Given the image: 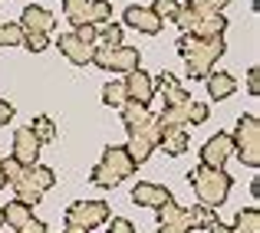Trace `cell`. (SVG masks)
I'll return each mask as SVG.
<instances>
[{"label":"cell","instance_id":"cell-1","mask_svg":"<svg viewBox=\"0 0 260 233\" xmlns=\"http://www.w3.org/2000/svg\"><path fill=\"white\" fill-rule=\"evenodd\" d=\"M178 53L184 56V69L191 79H204L211 69H217V59L224 56V40H198L191 33H181L178 40Z\"/></svg>","mask_w":260,"mask_h":233},{"label":"cell","instance_id":"cell-2","mask_svg":"<svg viewBox=\"0 0 260 233\" xmlns=\"http://www.w3.org/2000/svg\"><path fill=\"white\" fill-rule=\"evenodd\" d=\"M191 187H194V194L201 197L198 204H208V207H221L224 201H228L231 187H234V181H231L228 171H214V168H204V164H198L194 171L188 174Z\"/></svg>","mask_w":260,"mask_h":233},{"label":"cell","instance_id":"cell-3","mask_svg":"<svg viewBox=\"0 0 260 233\" xmlns=\"http://www.w3.org/2000/svg\"><path fill=\"white\" fill-rule=\"evenodd\" d=\"M175 23L181 26V33H191V36H198V40H217V36H224V30H228V17H224L221 10L198 13L191 4L178 7Z\"/></svg>","mask_w":260,"mask_h":233},{"label":"cell","instance_id":"cell-4","mask_svg":"<svg viewBox=\"0 0 260 233\" xmlns=\"http://www.w3.org/2000/svg\"><path fill=\"white\" fill-rule=\"evenodd\" d=\"M231 145H234V154L241 158L247 168H260V119L254 112H244L241 119H237Z\"/></svg>","mask_w":260,"mask_h":233},{"label":"cell","instance_id":"cell-5","mask_svg":"<svg viewBox=\"0 0 260 233\" xmlns=\"http://www.w3.org/2000/svg\"><path fill=\"white\" fill-rule=\"evenodd\" d=\"M53 184H56L53 168H46V164H30V168H23L20 181H13V194H17V201H23V204L33 207V204L43 201V190H50Z\"/></svg>","mask_w":260,"mask_h":233},{"label":"cell","instance_id":"cell-6","mask_svg":"<svg viewBox=\"0 0 260 233\" xmlns=\"http://www.w3.org/2000/svg\"><path fill=\"white\" fill-rule=\"evenodd\" d=\"M92 63L99 66V69H106V72H132V69H139L142 66V56H139V50L135 46H99L95 43V50H92Z\"/></svg>","mask_w":260,"mask_h":233},{"label":"cell","instance_id":"cell-7","mask_svg":"<svg viewBox=\"0 0 260 233\" xmlns=\"http://www.w3.org/2000/svg\"><path fill=\"white\" fill-rule=\"evenodd\" d=\"M109 220V204L106 201H76L66 207V227L73 230H95Z\"/></svg>","mask_w":260,"mask_h":233},{"label":"cell","instance_id":"cell-8","mask_svg":"<svg viewBox=\"0 0 260 233\" xmlns=\"http://www.w3.org/2000/svg\"><path fill=\"white\" fill-rule=\"evenodd\" d=\"M158 141H161V125H158V119H152L142 128H128V145L125 148H128L135 164H145L152 158V151L158 148Z\"/></svg>","mask_w":260,"mask_h":233},{"label":"cell","instance_id":"cell-9","mask_svg":"<svg viewBox=\"0 0 260 233\" xmlns=\"http://www.w3.org/2000/svg\"><path fill=\"white\" fill-rule=\"evenodd\" d=\"M231 154H234V145H231V135H228V132L211 135V138L201 145V164H204V168L221 171L224 164H228V158H231Z\"/></svg>","mask_w":260,"mask_h":233},{"label":"cell","instance_id":"cell-10","mask_svg":"<svg viewBox=\"0 0 260 233\" xmlns=\"http://www.w3.org/2000/svg\"><path fill=\"white\" fill-rule=\"evenodd\" d=\"M99 168H106L109 174H115L119 181H125V177H132L135 171H139V164L132 161V154H128L125 145H109L106 151H102Z\"/></svg>","mask_w":260,"mask_h":233},{"label":"cell","instance_id":"cell-11","mask_svg":"<svg viewBox=\"0 0 260 233\" xmlns=\"http://www.w3.org/2000/svg\"><path fill=\"white\" fill-rule=\"evenodd\" d=\"M40 138L33 135V128L30 125H23V128H17L13 132V154L10 158H17L23 168H30V164H37V158H40Z\"/></svg>","mask_w":260,"mask_h":233},{"label":"cell","instance_id":"cell-12","mask_svg":"<svg viewBox=\"0 0 260 233\" xmlns=\"http://www.w3.org/2000/svg\"><path fill=\"white\" fill-rule=\"evenodd\" d=\"M122 89H125V99L142 102V105H148V102H152V95H155L152 76H148L142 66H139V69H132V72H125V82H122Z\"/></svg>","mask_w":260,"mask_h":233},{"label":"cell","instance_id":"cell-13","mask_svg":"<svg viewBox=\"0 0 260 233\" xmlns=\"http://www.w3.org/2000/svg\"><path fill=\"white\" fill-rule=\"evenodd\" d=\"M122 23L132 26V30H139V33H148V36L161 33V20L152 13V7H139V4L125 7V13H122Z\"/></svg>","mask_w":260,"mask_h":233},{"label":"cell","instance_id":"cell-14","mask_svg":"<svg viewBox=\"0 0 260 233\" xmlns=\"http://www.w3.org/2000/svg\"><path fill=\"white\" fill-rule=\"evenodd\" d=\"M56 46H59V53H63L73 66H89V63H92V50H95V46L83 43V40L73 36V33H59Z\"/></svg>","mask_w":260,"mask_h":233},{"label":"cell","instance_id":"cell-15","mask_svg":"<svg viewBox=\"0 0 260 233\" xmlns=\"http://www.w3.org/2000/svg\"><path fill=\"white\" fill-rule=\"evenodd\" d=\"M132 201L139 204V207H155V210H158L161 204L175 201V197H172V190H168V187H161V184H152V181H139V184L132 187Z\"/></svg>","mask_w":260,"mask_h":233},{"label":"cell","instance_id":"cell-16","mask_svg":"<svg viewBox=\"0 0 260 233\" xmlns=\"http://www.w3.org/2000/svg\"><path fill=\"white\" fill-rule=\"evenodd\" d=\"M53 26H56V17L37 4H30L20 13V30L23 33H53Z\"/></svg>","mask_w":260,"mask_h":233},{"label":"cell","instance_id":"cell-17","mask_svg":"<svg viewBox=\"0 0 260 233\" xmlns=\"http://www.w3.org/2000/svg\"><path fill=\"white\" fill-rule=\"evenodd\" d=\"M188 217H184V207H178L175 201L161 204L158 207V233H188Z\"/></svg>","mask_w":260,"mask_h":233},{"label":"cell","instance_id":"cell-18","mask_svg":"<svg viewBox=\"0 0 260 233\" xmlns=\"http://www.w3.org/2000/svg\"><path fill=\"white\" fill-rule=\"evenodd\" d=\"M152 86L158 89L161 95H165V105H181V102H188V99H191V95L181 89V82H178L172 72H161L158 79H152Z\"/></svg>","mask_w":260,"mask_h":233},{"label":"cell","instance_id":"cell-19","mask_svg":"<svg viewBox=\"0 0 260 233\" xmlns=\"http://www.w3.org/2000/svg\"><path fill=\"white\" fill-rule=\"evenodd\" d=\"M33 217V210H30V204H23V201H7L4 204V210H0V223H7V227H13V230H20L26 220Z\"/></svg>","mask_w":260,"mask_h":233},{"label":"cell","instance_id":"cell-20","mask_svg":"<svg viewBox=\"0 0 260 233\" xmlns=\"http://www.w3.org/2000/svg\"><path fill=\"white\" fill-rule=\"evenodd\" d=\"M204 82H208V95H211V99H228V95L237 89L234 76L224 72V69H211L208 76H204Z\"/></svg>","mask_w":260,"mask_h":233},{"label":"cell","instance_id":"cell-21","mask_svg":"<svg viewBox=\"0 0 260 233\" xmlns=\"http://www.w3.org/2000/svg\"><path fill=\"white\" fill-rule=\"evenodd\" d=\"M161 128H184L191 122V99L181 102V105H165L161 115H155Z\"/></svg>","mask_w":260,"mask_h":233},{"label":"cell","instance_id":"cell-22","mask_svg":"<svg viewBox=\"0 0 260 233\" xmlns=\"http://www.w3.org/2000/svg\"><path fill=\"white\" fill-rule=\"evenodd\" d=\"M188 145H191V138H188V132L184 128H161V141H158V148H165V154H184L188 151Z\"/></svg>","mask_w":260,"mask_h":233},{"label":"cell","instance_id":"cell-23","mask_svg":"<svg viewBox=\"0 0 260 233\" xmlns=\"http://www.w3.org/2000/svg\"><path fill=\"white\" fill-rule=\"evenodd\" d=\"M155 115L148 112V105H142V102H132L128 99L125 105H122V122H125V128H142L145 122H152Z\"/></svg>","mask_w":260,"mask_h":233},{"label":"cell","instance_id":"cell-24","mask_svg":"<svg viewBox=\"0 0 260 233\" xmlns=\"http://www.w3.org/2000/svg\"><path fill=\"white\" fill-rule=\"evenodd\" d=\"M184 217H188V227L191 230H208L211 223H217L214 207H208V204H194V207H188V210H184Z\"/></svg>","mask_w":260,"mask_h":233},{"label":"cell","instance_id":"cell-25","mask_svg":"<svg viewBox=\"0 0 260 233\" xmlns=\"http://www.w3.org/2000/svg\"><path fill=\"white\" fill-rule=\"evenodd\" d=\"M234 230L237 233H260V210L257 207H244L234 217Z\"/></svg>","mask_w":260,"mask_h":233},{"label":"cell","instance_id":"cell-26","mask_svg":"<svg viewBox=\"0 0 260 233\" xmlns=\"http://www.w3.org/2000/svg\"><path fill=\"white\" fill-rule=\"evenodd\" d=\"M109 20H112V4H109V0H89V7H86V23L102 26V23H109Z\"/></svg>","mask_w":260,"mask_h":233},{"label":"cell","instance_id":"cell-27","mask_svg":"<svg viewBox=\"0 0 260 233\" xmlns=\"http://www.w3.org/2000/svg\"><path fill=\"white\" fill-rule=\"evenodd\" d=\"M95 43L99 46H122V23H102L99 30H95Z\"/></svg>","mask_w":260,"mask_h":233},{"label":"cell","instance_id":"cell-28","mask_svg":"<svg viewBox=\"0 0 260 233\" xmlns=\"http://www.w3.org/2000/svg\"><path fill=\"white\" fill-rule=\"evenodd\" d=\"M33 135L40 138V145H50L53 138H56V125H53V119L50 115H40V119H33Z\"/></svg>","mask_w":260,"mask_h":233},{"label":"cell","instance_id":"cell-29","mask_svg":"<svg viewBox=\"0 0 260 233\" xmlns=\"http://www.w3.org/2000/svg\"><path fill=\"white\" fill-rule=\"evenodd\" d=\"M102 102H106V105H112V108H122L125 105V89H122V82H106V86H102Z\"/></svg>","mask_w":260,"mask_h":233},{"label":"cell","instance_id":"cell-30","mask_svg":"<svg viewBox=\"0 0 260 233\" xmlns=\"http://www.w3.org/2000/svg\"><path fill=\"white\" fill-rule=\"evenodd\" d=\"M86 7H89V0H63V13H66V20H70L73 26L86 23Z\"/></svg>","mask_w":260,"mask_h":233},{"label":"cell","instance_id":"cell-31","mask_svg":"<svg viewBox=\"0 0 260 233\" xmlns=\"http://www.w3.org/2000/svg\"><path fill=\"white\" fill-rule=\"evenodd\" d=\"M17 43H23L20 23H0V46H17Z\"/></svg>","mask_w":260,"mask_h":233},{"label":"cell","instance_id":"cell-32","mask_svg":"<svg viewBox=\"0 0 260 233\" xmlns=\"http://www.w3.org/2000/svg\"><path fill=\"white\" fill-rule=\"evenodd\" d=\"M178 7H181L178 0H155V4H152V13H155L158 20H175Z\"/></svg>","mask_w":260,"mask_h":233},{"label":"cell","instance_id":"cell-33","mask_svg":"<svg viewBox=\"0 0 260 233\" xmlns=\"http://www.w3.org/2000/svg\"><path fill=\"white\" fill-rule=\"evenodd\" d=\"M23 46L30 53H43L50 46V33H23Z\"/></svg>","mask_w":260,"mask_h":233},{"label":"cell","instance_id":"cell-34","mask_svg":"<svg viewBox=\"0 0 260 233\" xmlns=\"http://www.w3.org/2000/svg\"><path fill=\"white\" fill-rule=\"evenodd\" d=\"M0 171H4V177L7 181H20V174H23V164L17 161V158H4V161H0Z\"/></svg>","mask_w":260,"mask_h":233},{"label":"cell","instance_id":"cell-35","mask_svg":"<svg viewBox=\"0 0 260 233\" xmlns=\"http://www.w3.org/2000/svg\"><path fill=\"white\" fill-rule=\"evenodd\" d=\"M106 230L109 233H135V223L125 220V217H112V220H106Z\"/></svg>","mask_w":260,"mask_h":233},{"label":"cell","instance_id":"cell-36","mask_svg":"<svg viewBox=\"0 0 260 233\" xmlns=\"http://www.w3.org/2000/svg\"><path fill=\"white\" fill-rule=\"evenodd\" d=\"M95 30H99V26H92V23H79L76 30H73V36H79L83 43H92V46H95Z\"/></svg>","mask_w":260,"mask_h":233},{"label":"cell","instance_id":"cell-37","mask_svg":"<svg viewBox=\"0 0 260 233\" xmlns=\"http://www.w3.org/2000/svg\"><path fill=\"white\" fill-rule=\"evenodd\" d=\"M208 122V105L204 102H191V125H201Z\"/></svg>","mask_w":260,"mask_h":233},{"label":"cell","instance_id":"cell-38","mask_svg":"<svg viewBox=\"0 0 260 233\" xmlns=\"http://www.w3.org/2000/svg\"><path fill=\"white\" fill-rule=\"evenodd\" d=\"M247 92L254 95V99L260 95V69H257V66H250V69H247Z\"/></svg>","mask_w":260,"mask_h":233},{"label":"cell","instance_id":"cell-39","mask_svg":"<svg viewBox=\"0 0 260 233\" xmlns=\"http://www.w3.org/2000/svg\"><path fill=\"white\" fill-rule=\"evenodd\" d=\"M17 233H50V230H46V223H43V220L30 217V220H26V223H23V227H20Z\"/></svg>","mask_w":260,"mask_h":233},{"label":"cell","instance_id":"cell-40","mask_svg":"<svg viewBox=\"0 0 260 233\" xmlns=\"http://www.w3.org/2000/svg\"><path fill=\"white\" fill-rule=\"evenodd\" d=\"M10 119H13V105H10V102H4V99H0V125H7Z\"/></svg>","mask_w":260,"mask_h":233},{"label":"cell","instance_id":"cell-41","mask_svg":"<svg viewBox=\"0 0 260 233\" xmlns=\"http://www.w3.org/2000/svg\"><path fill=\"white\" fill-rule=\"evenodd\" d=\"M208 233H237V230L231 227V223H221V220H217V223H211V227H208Z\"/></svg>","mask_w":260,"mask_h":233},{"label":"cell","instance_id":"cell-42","mask_svg":"<svg viewBox=\"0 0 260 233\" xmlns=\"http://www.w3.org/2000/svg\"><path fill=\"white\" fill-rule=\"evenodd\" d=\"M208 4H211V7H214V10H224V7H228V4H231V0H208Z\"/></svg>","mask_w":260,"mask_h":233},{"label":"cell","instance_id":"cell-43","mask_svg":"<svg viewBox=\"0 0 260 233\" xmlns=\"http://www.w3.org/2000/svg\"><path fill=\"white\" fill-rule=\"evenodd\" d=\"M0 187H7V177H4V171H0Z\"/></svg>","mask_w":260,"mask_h":233},{"label":"cell","instance_id":"cell-44","mask_svg":"<svg viewBox=\"0 0 260 233\" xmlns=\"http://www.w3.org/2000/svg\"><path fill=\"white\" fill-rule=\"evenodd\" d=\"M63 233H86V230H73V227H66V230H63Z\"/></svg>","mask_w":260,"mask_h":233}]
</instances>
